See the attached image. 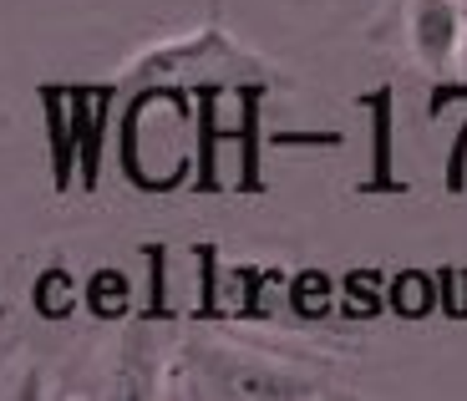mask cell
I'll list each match as a JSON object with an SVG mask.
<instances>
[{"mask_svg":"<svg viewBox=\"0 0 467 401\" xmlns=\"http://www.w3.org/2000/svg\"><path fill=\"white\" fill-rule=\"evenodd\" d=\"M168 396L199 401H330L356 396L330 361H300L265 345H239L223 335H188L168 351Z\"/></svg>","mask_w":467,"mask_h":401,"instance_id":"1","label":"cell"},{"mask_svg":"<svg viewBox=\"0 0 467 401\" xmlns=\"http://www.w3.org/2000/svg\"><path fill=\"white\" fill-rule=\"evenodd\" d=\"M112 82H117V92H132V87H178V92L223 87V92H234V87H249V82L285 87L290 71L223 31L219 0H209L203 26H193L188 36H173V41H152L148 51H138L128 67L117 71Z\"/></svg>","mask_w":467,"mask_h":401,"instance_id":"2","label":"cell"},{"mask_svg":"<svg viewBox=\"0 0 467 401\" xmlns=\"http://www.w3.org/2000/svg\"><path fill=\"white\" fill-rule=\"evenodd\" d=\"M401 36H407V57L432 82L457 77L467 46V0H407Z\"/></svg>","mask_w":467,"mask_h":401,"instance_id":"3","label":"cell"},{"mask_svg":"<svg viewBox=\"0 0 467 401\" xmlns=\"http://www.w3.org/2000/svg\"><path fill=\"white\" fill-rule=\"evenodd\" d=\"M67 92H71V128H77V189L97 193L107 132H112V112L122 102V92H117V82H67Z\"/></svg>","mask_w":467,"mask_h":401,"instance_id":"4","label":"cell"},{"mask_svg":"<svg viewBox=\"0 0 467 401\" xmlns=\"http://www.w3.org/2000/svg\"><path fill=\"white\" fill-rule=\"evenodd\" d=\"M366 118H371V173L356 183V199H407L411 183L397 173V87L381 82L356 97Z\"/></svg>","mask_w":467,"mask_h":401,"instance_id":"5","label":"cell"},{"mask_svg":"<svg viewBox=\"0 0 467 401\" xmlns=\"http://www.w3.org/2000/svg\"><path fill=\"white\" fill-rule=\"evenodd\" d=\"M41 118H47V168L57 199L77 189V128H71V92L67 82H41Z\"/></svg>","mask_w":467,"mask_h":401,"instance_id":"6","label":"cell"},{"mask_svg":"<svg viewBox=\"0 0 467 401\" xmlns=\"http://www.w3.org/2000/svg\"><path fill=\"white\" fill-rule=\"evenodd\" d=\"M163 371H168V351H158L148 335V320H138L122 341V355H117V396H158L163 391Z\"/></svg>","mask_w":467,"mask_h":401,"instance_id":"7","label":"cell"},{"mask_svg":"<svg viewBox=\"0 0 467 401\" xmlns=\"http://www.w3.org/2000/svg\"><path fill=\"white\" fill-rule=\"evenodd\" d=\"M447 102H467V77H462V82H452V77L432 82V97H427V118H437V112H442ZM442 189L452 193V199H462V193H467V112H462V128H457L452 148H447Z\"/></svg>","mask_w":467,"mask_h":401,"instance_id":"8","label":"cell"},{"mask_svg":"<svg viewBox=\"0 0 467 401\" xmlns=\"http://www.w3.org/2000/svg\"><path fill=\"white\" fill-rule=\"evenodd\" d=\"M82 300L97 320H122L132 305V284H128V274H117V270H97L92 280H87Z\"/></svg>","mask_w":467,"mask_h":401,"instance_id":"9","label":"cell"},{"mask_svg":"<svg viewBox=\"0 0 467 401\" xmlns=\"http://www.w3.org/2000/svg\"><path fill=\"white\" fill-rule=\"evenodd\" d=\"M36 310L47 320H67L71 310H77V300H82V290H77V280H71L61 264H51L47 274H36Z\"/></svg>","mask_w":467,"mask_h":401,"instance_id":"10","label":"cell"},{"mask_svg":"<svg viewBox=\"0 0 467 401\" xmlns=\"http://www.w3.org/2000/svg\"><path fill=\"white\" fill-rule=\"evenodd\" d=\"M290 300H295V310H300L305 320H320L330 310V280L326 274H300L295 290H290Z\"/></svg>","mask_w":467,"mask_h":401,"instance_id":"11","label":"cell"},{"mask_svg":"<svg viewBox=\"0 0 467 401\" xmlns=\"http://www.w3.org/2000/svg\"><path fill=\"white\" fill-rule=\"evenodd\" d=\"M371 284H376V274H350V280H346V310H350V315H371V310H376Z\"/></svg>","mask_w":467,"mask_h":401,"instance_id":"12","label":"cell"},{"mask_svg":"<svg viewBox=\"0 0 467 401\" xmlns=\"http://www.w3.org/2000/svg\"><path fill=\"white\" fill-rule=\"evenodd\" d=\"M457 77H467V46H462V67H457Z\"/></svg>","mask_w":467,"mask_h":401,"instance_id":"13","label":"cell"}]
</instances>
